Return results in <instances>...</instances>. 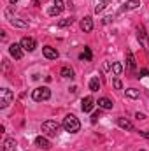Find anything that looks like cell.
I'll list each match as a JSON object with an SVG mask.
<instances>
[{"instance_id": "obj_19", "label": "cell", "mask_w": 149, "mask_h": 151, "mask_svg": "<svg viewBox=\"0 0 149 151\" xmlns=\"http://www.w3.org/2000/svg\"><path fill=\"white\" fill-rule=\"evenodd\" d=\"M111 4V0H97V5H95V12L98 14V12H102L107 5Z\"/></svg>"}, {"instance_id": "obj_14", "label": "cell", "mask_w": 149, "mask_h": 151, "mask_svg": "<svg viewBox=\"0 0 149 151\" xmlns=\"http://www.w3.org/2000/svg\"><path fill=\"white\" fill-rule=\"evenodd\" d=\"M117 125H119L123 130H128V132L133 130V123H132L130 119H126V118H117Z\"/></svg>"}, {"instance_id": "obj_2", "label": "cell", "mask_w": 149, "mask_h": 151, "mask_svg": "<svg viewBox=\"0 0 149 151\" xmlns=\"http://www.w3.org/2000/svg\"><path fill=\"white\" fill-rule=\"evenodd\" d=\"M49 97H51V90H49L47 86H39V88H35V90L32 91V99H34L35 102L49 100Z\"/></svg>"}, {"instance_id": "obj_29", "label": "cell", "mask_w": 149, "mask_h": 151, "mask_svg": "<svg viewBox=\"0 0 149 151\" xmlns=\"http://www.w3.org/2000/svg\"><path fill=\"white\" fill-rule=\"evenodd\" d=\"M135 118H137V119H146V116H144L142 113H137L135 114Z\"/></svg>"}, {"instance_id": "obj_5", "label": "cell", "mask_w": 149, "mask_h": 151, "mask_svg": "<svg viewBox=\"0 0 149 151\" xmlns=\"http://www.w3.org/2000/svg\"><path fill=\"white\" fill-rule=\"evenodd\" d=\"M137 39H139V42L142 44V47L149 53V37H148V34H146V30H144L142 25L137 28Z\"/></svg>"}, {"instance_id": "obj_4", "label": "cell", "mask_w": 149, "mask_h": 151, "mask_svg": "<svg viewBox=\"0 0 149 151\" xmlns=\"http://www.w3.org/2000/svg\"><path fill=\"white\" fill-rule=\"evenodd\" d=\"M12 100H14V93H12L9 88H2V90H0V107L5 109Z\"/></svg>"}, {"instance_id": "obj_6", "label": "cell", "mask_w": 149, "mask_h": 151, "mask_svg": "<svg viewBox=\"0 0 149 151\" xmlns=\"http://www.w3.org/2000/svg\"><path fill=\"white\" fill-rule=\"evenodd\" d=\"M9 55L14 58V60H21L23 58V47H21V44H11L9 46Z\"/></svg>"}, {"instance_id": "obj_13", "label": "cell", "mask_w": 149, "mask_h": 151, "mask_svg": "<svg viewBox=\"0 0 149 151\" xmlns=\"http://www.w3.org/2000/svg\"><path fill=\"white\" fill-rule=\"evenodd\" d=\"M14 150H16V141L12 137H7L2 142V151H14Z\"/></svg>"}, {"instance_id": "obj_16", "label": "cell", "mask_w": 149, "mask_h": 151, "mask_svg": "<svg viewBox=\"0 0 149 151\" xmlns=\"http://www.w3.org/2000/svg\"><path fill=\"white\" fill-rule=\"evenodd\" d=\"M126 63H128V70L133 72V70H135V58H133V53H132L130 49L126 51Z\"/></svg>"}, {"instance_id": "obj_7", "label": "cell", "mask_w": 149, "mask_h": 151, "mask_svg": "<svg viewBox=\"0 0 149 151\" xmlns=\"http://www.w3.org/2000/svg\"><path fill=\"white\" fill-rule=\"evenodd\" d=\"M19 44H21V47H23L25 51H28V53H32V51L37 47V42H35V39H32V37H23Z\"/></svg>"}, {"instance_id": "obj_31", "label": "cell", "mask_w": 149, "mask_h": 151, "mask_svg": "<svg viewBox=\"0 0 149 151\" xmlns=\"http://www.w3.org/2000/svg\"><path fill=\"white\" fill-rule=\"evenodd\" d=\"M140 134H142V135H144L146 139H149V130H148V132H140Z\"/></svg>"}, {"instance_id": "obj_27", "label": "cell", "mask_w": 149, "mask_h": 151, "mask_svg": "<svg viewBox=\"0 0 149 151\" xmlns=\"http://www.w3.org/2000/svg\"><path fill=\"white\" fill-rule=\"evenodd\" d=\"M98 118H100V113H95L93 116H91V123H97V121H98Z\"/></svg>"}, {"instance_id": "obj_18", "label": "cell", "mask_w": 149, "mask_h": 151, "mask_svg": "<svg viewBox=\"0 0 149 151\" xmlns=\"http://www.w3.org/2000/svg\"><path fill=\"white\" fill-rule=\"evenodd\" d=\"M98 107H102V109H112V100H109L107 97H102V99H98Z\"/></svg>"}, {"instance_id": "obj_25", "label": "cell", "mask_w": 149, "mask_h": 151, "mask_svg": "<svg viewBox=\"0 0 149 151\" xmlns=\"http://www.w3.org/2000/svg\"><path fill=\"white\" fill-rule=\"evenodd\" d=\"M81 58L91 60V49H90V47H84V55H81Z\"/></svg>"}, {"instance_id": "obj_23", "label": "cell", "mask_w": 149, "mask_h": 151, "mask_svg": "<svg viewBox=\"0 0 149 151\" xmlns=\"http://www.w3.org/2000/svg\"><path fill=\"white\" fill-rule=\"evenodd\" d=\"M72 23H74V19H72V18H65V19L58 21V27H60V28H65V27H70Z\"/></svg>"}, {"instance_id": "obj_22", "label": "cell", "mask_w": 149, "mask_h": 151, "mask_svg": "<svg viewBox=\"0 0 149 151\" xmlns=\"http://www.w3.org/2000/svg\"><path fill=\"white\" fill-rule=\"evenodd\" d=\"M60 74L63 76V77H67V79H74V70H72L70 67H63Z\"/></svg>"}, {"instance_id": "obj_32", "label": "cell", "mask_w": 149, "mask_h": 151, "mask_svg": "<svg viewBox=\"0 0 149 151\" xmlns=\"http://www.w3.org/2000/svg\"><path fill=\"white\" fill-rule=\"evenodd\" d=\"M9 2H11V4H16V2H18V0H9Z\"/></svg>"}, {"instance_id": "obj_8", "label": "cell", "mask_w": 149, "mask_h": 151, "mask_svg": "<svg viewBox=\"0 0 149 151\" xmlns=\"http://www.w3.org/2000/svg\"><path fill=\"white\" fill-rule=\"evenodd\" d=\"M51 2H53V7L47 11V14H49V16H58V14L63 11V7H65V5H63V0H51Z\"/></svg>"}, {"instance_id": "obj_20", "label": "cell", "mask_w": 149, "mask_h": 151, "mask_svg": "<svg viewBox=\"0 0 149 151\" xmlns=\"http://www.w3.org/2000/svg\"><path fill=\"white\" fill-rule=\"evenodd\" d=\"M125 93L128 99H139L140 97V90H137V88H128V90H125Z\"/></svg>"}, {"instance_id": "obj_26", "label": "cell", "mask_w": 149, "mask_h": 151, "mask_svg": "<svg viewBox=\"0 0 149 151\" xmlns=\"http://www.w3.org/2000/svg\"><path fill=\"white\" fill-rule=\"evenodd\" d=\"M114 88H116V90H121V88H123V84H121L119 79H114Z\"/></svg>"}, {"instance_id": "obj_1", "label": "cell", "mask_w": 149, "mask_h": 151, "mask_svg": "<svg viewBox=\"0 0 149 151\" xmlns=\"http://www.w3.org/2000/svg\"><path fill=\"white\" fill-rule=\"evenodd\" d=\"M62 127L65 128V132L75 134V132H79V128H81V123H79V119L75 118L74 114H67V116L63 118V123H62Z\"/></svg>"}, {"instance_id": "obj_21", "label": "cell", "mask_w": 149, "mask_h": 151, "mask_svg": "<svg viewBox=\"0 0 149 151\" xmlns=\"http://www.w3.org/2000/svg\"><path fill=\"white\" fill-rule=\"evenodd\" d=\"M90 90H91V91H98V90H100V79H98V77H91V81H90Z\"/></svg>"}, {"instance_id": "obj_10", "label": "cell", "mask_w": 149, "mask_h": 151, "mask_svg": "<svg viewBox=\"0 0 149 151\" xmlns=\"http://www.w3.org/2000/svg\"><path fill=\"white\" fill-rule=\"evenodd\" d=\"M42 55H44L47 60H56V58H58V51H56L54 47H51V46H44V47H42Z\"/></svg>"}, {"instance_id": "obj_9", "label": "cell", "mask_w": 149, "mask_h": 151, "mask_svg": "<svg viewBox=\"0 0 149 151\" xmlns=\"http://www.w3.org/2000/svg\"><path fill=\"white\" fill-rule=\"evenodd\" d=\"M93 107H95V100H93V97H84L82 102H81V109H82V113H90Z\"/></svg>"}, {"instance_id": "obj_15", "label": "cell", "mask_w": 149, "mask_h": 151, "mask_svg": "<svg viewBox=\"0 0 149 151\" xmlns=\"http://www.w3.org/2000/svg\"><path fill=\"white\" fill-rule=\"evenodd\" d=\"M140 5V2L139 0H128V2H125L123 4V7H121V11L119 12H123V11H132V9H137Z\"/></svg>"}, {"instance_id": "obj_11", "label": "cell", "mask_w": 149, "mask_h": 151, "mask_svg": "<svg viewBox=\"0 0 149 151\" xmlns=\"http://www.w3.org/2000/svg\"><path fill=\"white\" fill-rule=\"evenodd\" d=\"M81 30L86 32V34H90V32L93 30V19H91L90 16H86L84 19H81Z\"/></svg>"}, {"instance_id": "obj_28", "label": "cell", "mask_w": 149, "mask_h": 151, "mask_svg": "<svg viewBox=\"0 0 149 151\" xmlns=\"http://www.w3.org/2000/svg\"><path fill=\"white\" fill-rule=\"evenodd\" d=\"M144 76H149V70H146V69H142V70L139 72V77H144Z\"/></svg>"}, {"instance_id": "obj_30", "label": "cell", "mask_w": 149, "mask_h": 151, "mask_svg": "<svg viewBox=\"0 0 149 151\" xmlns=\"http://www.w3.org/2000/svg\"><path fill=\"white\" fill-rule=\"evenodd\" d=\"M111 19H112L111 16H107V18H104V23H111Z\"/></svg>"}, {"instance_id": "obj_12", "label": "cell", "mask_w": 149, "mask_h": 151, "mask_svg": "<svg viewBox=\"0 0 149 151\" xmlns=\"http://www.w3.org/2000/svg\"><path fill=\"white\" fill-rule=\"evenodd\" d=\"M35 146H39L40 150H49L51 148V142H49V139L39 135V137H35Z\"/></svg>"}, {"instance_id": "obj_24", "label": "cell", "mask_w": 149, "mask_h": 151, "mask_svg": "<svg viewBox=\"0 0 149 151\" xmlns=\"http://www.w3.org/2000/svg\"><path fill=\"white\" fill-rule=\"evenodd\" d=\"M121 72H123V67H121V63H119V62L112 63V74H114V76H119Z\"/></svg>"}, {"instance_id": "obj_3", "label": "cell", "mask_w": 149, "mask_h": 151, "mask_svg": "<svg viewBox=\"0 0 149 151\" xmlns=\"http://www.w3.org/2000/svg\"><path fill=\"white\" fill-rule=\"evenodd\" d=\"M58 130H60V125L56 121H53V119H47V121L42 123V132L46 135H49V137H54L58 134Z\"/></svg>"}, {"instance_id": "obj_17", "label": "cell", "mask_w": 149, "mask_h": 151, "mask_svg": "<svg viewBox=\"0 0 149 151\" xmlns=\"http://www.w3.org/2000/svg\"><path fill=\"white\" fill-rule=\"evenodd\" d=\"M9 23H11L12 27H18V28H27V27H28V21H23V19H19V18H11Z\"/></svg>"}]
</instances>
